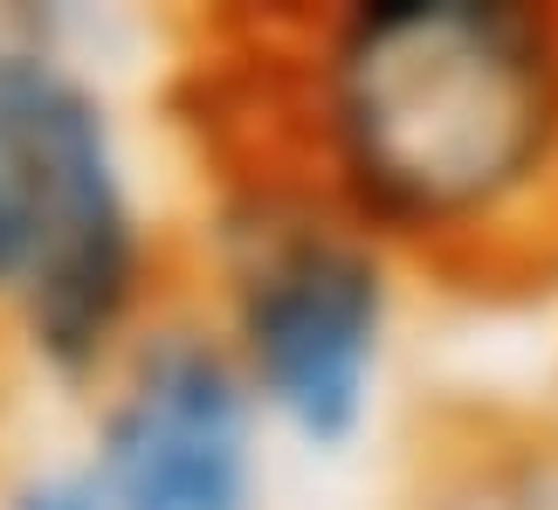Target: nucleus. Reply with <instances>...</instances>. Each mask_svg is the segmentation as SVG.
Instances as JSON below:
<instances>
[{"label":"nucleus","mask_w":558,"mask_h":510,"mask_svg":"<svg viewBox=\"0 0 558 510\" xmlns=\"http://www.w3.org/2000/svg\"><path fill=\"white\" fill-rule=\"evenodd\" d=\"M325 124L386 228H497L558 173V21L476 0L366 8L331 41Z\"/></svg>","instance_id":"1"},{"label":"nucleus","mask_w":558,"mask_h":510,"mask_svg":"<svg viewBox=\"0 0 558 510\" xmlns=\"http://www.w3.org/2000/svg\"><path fill=\"white\" fill-rule=\"evenodd\" d=\"M132 255L104 111L76 76L0 35V290L28 304L62 366L90 359L124 317Z\"/></svg>","instance_id":"2"},{"label":"nucleus","mask_w":558,"mask_h":510,"mask_svg":"<svg viewBox=\"0 0 558 510\" xmlns=\"http://www.w3.org/2000/svg\"><path fill=\"white\" fill-rule=\"evenodd\" d=\"M234 304L255 387L311 441L352 435L386 331V283L373 255L325 221H269L248 235Z\"/></svg>","instance_id":"3"},{"label":"nucleus","mask_w":558,"mask_h":510,"mask_svg":"<svg viewBox=\"0 0 558 510\" xmlns=\"http://www.w3.org/2000/svg\"><path fill=\"white\" fill-rule=\"evenodd\" d=\"M104 510H248V400L201 338L138 359L104 428Z\"/></svg>","instance_id":"4"},{"label":"nucleus","mask_w":558,"mask_h":510,"mask_svg":"<svg viewBox=\"0 0 558 510\" xmlns=\"http://www.w3.org/2000/svg\"><path fill=\"white\" fill-rule=\"evenodd\" d=\"M14 510H104L97 483H35Z\"/></svg>","instance_id":"5"}]
</instances>
